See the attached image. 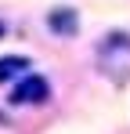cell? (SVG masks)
Wrapping results in <instances>:
<instances>
[{
	"instance_id": "obj_3",
	"label": "cell",
	"mask_w": 130,
	"mask_h": 134,
	"mask_svg": "<svg viewBox=\"0 0 130 134\" xmlns=\"http://www.w3.org/2000/svg\"><path fill=\"white\" fill-rule=\"evenodd\" d=\"M47 29L58 33V36H76V29H80V15H76L72 7H54V11L47 15Z\"/></svg>"
},
{
	"instance_id": "obj_1",
	"label": "cell",
	"mask_w": 130,
	"mask_h": 134,
	"mask_svg": "<svg viewBox=\"0 0 130 134\" xmlns=\"http://www.w3.org/2000/svg\"><path fill=\"white\" fill-rule=\"evenodd\" d=\"M7 102H11L15 109H25V105H47V102H51V83H47V76H43V72L22 76L18 83L11 87Z\"/></svg>"
},
{
	"instance_id": "obj_2",
	"label": "cell",
	"mask_w": 130,
	"mask_h": 134,
	"mask_svg": "<svg viewBox=\"0 0 130 134\" xmlns=\"http://www.w3.org/2000/svg\"><path fill=\"white\" fill-rule=\"evenodd\" d=\"M29 72H33V62L25 54H0V83H11V80L18 83Z\"/></svg>"
},
{
	"instance_id": "obj_4",
	"label": "cell",
	"mask_w": 130,
	"mask_h": 134,
	"mask_svg": "<svg viewBox=\"0 0 130 134\" xmlns=\"http://www.w3.org/2000/svg\"><path fill=\"white\" fill-rule=\"evenodd\" d=\"M4 33H7V25H4V22H0V36H4Z\"/></svg>"
}]
</instances>
